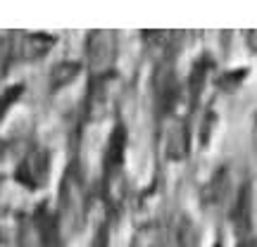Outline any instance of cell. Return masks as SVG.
<instances>
[{
    "label": "cell",
    "mask_w": 257,
    "mask_h": 247,
    "mask_svg": "<svg viewBox=\"0 0 257 247\" xmlns=\"http://www.w3.org/2000/svg\"><path fill=\"white\" fill-rule=\"evenodd\" d=\"M48 176V157L43 152H34V155L24 159V164H22V171H19V178L29 183L31 188H36L43 178Z\"/></svg>",
    "instance_id": "1"
},
{
    "label": "cell",
    "mask_w": 257,
    "mask_h": 247,
    "mask_svg": "<svg viewBox=\"0 0 257 247\" xmlns=\"http://www.w3.org/2000/svg\"><path fill=\"white\" fill-rule=\"evenodd\" d=\"M95 247H105V245H102V242H100V240H98V245H95Z\"/></svg>",
    "instance_id": "2"
}]
</instances>
